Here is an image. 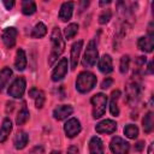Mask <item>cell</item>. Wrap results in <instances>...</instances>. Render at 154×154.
I'll return each mask as SVG.
<instances>
[{
	"mask_svg": "<svg viewBox=\"0 0 154 154\" xmlns=\"http://www.w3.org/2000/svg\"><path fill=\"white\" fill-rule=\"evenodd\" d=\"M18 31L13 26H8L2 31V42L7 48H12L16 45Z\"/></svg>",
	"mask_w": 154,
	"mask_h": 154,
	"instance_id": "obj_10",
	"label": "cell"
},
{
	"mask_svg": "<svg viewBox=\"0 0 154 154\" xmlns=\"http://www.w3.org/2000/svg\"><path fill=\"white\" fill-rule=\"evenodd\" d=\"M146 61H147L146 57H137V59L135 60V67H136V70L134 71V76H137L138 75V72L141 71V69L144 66Z\"/></svg>",
	"mask_w": 154,
	"mask_h": 154,
	"instance_id": "obj_32",
	"label": "cell"
},
{
	"mask_svg": "<svg viewBox=\"0 0 154 154\" xmlns=\"http://www.w3.org/2000/svg\"><path fill=\"white\" fill-rule=\"evenodd\" d=\"M81 123L77 118H70L64 125V131L69 138H73L75 136H77L81 132Z\"/></svg>",
	"mask_w": 154,
	"mask_h": 154,
	"instance_id": "obj_9",
	"label": "cell"
},
{
	"mask_svg": "<svg viewBox=\"0 0 154 154\" xmlns=\"http://www.w3.org/2000/svg\"><path fill=\"white\" fill-rule=\"evenodd\" d=\"M12 76V70L7 66H5L2 70H0V93L2 91V89L6 87V84L8 83L10 78Z\"/></svg>",
	"mask_w": 154,
	"mask_h": 154,
	"instance_id": "obj_23",
	"label": "cell"
},
{
	"mask_svg": "<svg viewBox=\"0 0 154 154\" xmlns=\"http://www.w3.org/2000/svg\"><path fill=\"white\" fill-rule=\"evenodd\" d=\"M72 112H73V108L70 105H61L54 108L53 117L57 120H63V119H66L69 116H71Z\"/></svg>",
	"mask_w": 154,
	"mask_h": 154,
	"instance_id": "obj_14",
	"label": "cell"
},
{
	"mask_svg": "<svg viewBox=\"0 0 154 154\" xmlns=\"http://www.w3.org/2000/svg\"><path fill=\"white\" fill-rule=\"evenodd\" d=\"M99 70L102 72V73H105V75H107V73H111L112 71H113V63H112V58H111V55H108V54H105V55H102L101 58H100V60H99Z\"/></svg>",
	"mask_w": 154,
	"mask_h": 154,
	"instance_id": "obj_16",
	"label": "cell"
},
{
	"mask_svg": "<svg viewBox=\"0 0 154 154\" xmlns=\"http://www.w3.org/2000/svg\"><path fill=\"white\" fill-rule=\"evenodd\" d=\"M73 6H75V4L72 1L64 2L59 11V19L63 22H67L69 19H71L72 12H73Z\"/></svg>",
	"mask_w": 154,
	"mask_h": 154,
	"instance_id": "obj_15",
	"label": "cell"
},
{
	"mask_svg": "<svg viewBox=\"0 0 154 154\" xmlns=\"http://www.w3.org/2000/svg\"><path fill=\"white\" fill-rule=\"evenodd\" d=\"M51 42H52V51H51V54L48 58V64L53 65L54 61L58 59V57L61 55V53L64 52V48H65V41H64L60 29L58 26H54L52 30Z\"/></svg>",
	"mask_w": 154,
	"mask_h": 154,
	"instance_id": "obj_1",
	"label": "cell"
},
{
	"mask_svg": "<svg viewBox=\"0 0 154 154\" xmlns=\"http://www.w3.org/2000/svg\"><path fill=\"white\" fill-rule=\"evenodd\" d=\"M34 99H35V106H36V108H42L43 105H45V100H46L45 93L42 90H37V93H36V95H35Z\"/></svg>",
	"mask_w": 154,
	"mask_h": 154,
	"instance_id": "obj_30",
	"label": "cell"
},
{
	"mask_svg": "<svg viewBox=\"0 0 154 154\" xmlns=\"http://www.w3.org/2000/svg\"><path fill=\"white\" fill-rule=\"evenodd\" d=\"M82 47H83V41L79 40L77 42H75L71 47V55H70V61H71V69L75 70L77 67V64H78V59H79V54H81V51H82Z\"/></svg>",
	"mask_w": 154,
	"mask_h": 154,
	"instance_id": "obj_13",
	"label": "cell"
},
{
	"mask_svg": "<svg viewBox=\"0 0 154 154\" xmlns=\"http://www.w3.org/2000/svg\"><path fill=\"white\" fill-rule=\"evenodd\" d=\"M28 141H29V136L26 132L24 131H19L16 134L14 138H13V144H14V148L16 149H23L25 148V146L28 144Z\"/></svg>",
	"mask_w": 154,
	"mask_h": 154,
	"instance_id": "obj_18",
	"label": "cell"
},
{
	"mask_svg": "<svg viewBox=\"0 0 154 154\" xmlns=\"http://www.w3.org/2000/svg\"><path fill=\"white\" fill-rule=\"evenodd\" d=\"M125 90H126V101L130 105H136L138 102V100L141 99V94H142V85H141L140 81H137L134 77L128 83Z\"/></svg>",
	"mask_w": 154,
	"mask_h": 154,
	"instance_id": "obj_4",
	"label": "cell"
},
{
	"mask_svg": "<svg viewBox=\"0 0 154 154\" xmlns=\"http://www.w3.org/2000/svg\"><path fill=\"white\" fill-rule=\"evenodd\" d=\"M28 119H29V111H28L26 106L24 105V106L19 109V112H18V114H17L16 124H17L18 126H19V125H23V124H25V123L28 122Z\"/></svg>",
	"mask_w": 154,
	"mask_h": 154,
	"instance_id": "obj_26",
	"label": "cell"
},
{
	"mask_svg": "<svg viewBox=\"0 0 154 154\" xmlns=\"http://www.w3.org/2000/svg\"><path fill=\"white\" fill-rule=\"evenodd\" d=\"M124 135L128 137V138H131V140H135L137 136H138V128L134 124H128L125 128H124Z\"/></svg>",
	"mask_w": 154,
	"mask_h": 154,
	"instance_id": "obj_27",
	"label": "cell"
},
{
	"mask_svg": "<svg viewBox=\"0 0 154 154\" xmlns=\"http://www.w3.org/2000/svg\"><path fill=\"white\" fill-rule=\"evenodd\" d=\"M22 12L25 16H31L36 12V4L31 0H24L22 2Z\"/></svg>",
	"mask_w": 154,
	"mask_h": 154,
	"instance_id": "obj_25",
	"label": "cell"
},
{
	"mask_svg": "<svg viewBox=\"0 0 154 154\" xmlns=\"http://www.w3.org/2000/svg\"><path fill=\"white\" fill-rule=\"evenodd\" d=\"M120 97V91L119 90H114L111 95V103H109V111L112 113V116L117 117L119 116V108H118V100Z\"/></svg>",
	"mask_w": 154,
	"mask_h": 154,
	"instance_id": "obj_21",
	"label": "cell"
},
{
	"mask_svg": "<svg viewBox=\"0 0 154 154\" xmlns=\"http://www.w3.org/2000/svg\"><path fill=\"white\" fill-rule=\"evenodd\" d=\"M51 154H60V152H57V150H53Z\"/></svg>",
	"mask_w": 154,
	"mask_h": 154,
	"instance_id": "obj_40",
	"label": "cell"
},
{
	"mask_svg": "<svg viewBox=\"0 0 154 154\" xmlns=\"http://www.w3.org/2000/svg\"><path fill=\"white\" fill-rule=\"evenodd\" d=\"M137 46L141 51H143L146 53H150L154 48V35L148 34L147 36L140 37L138 41H137Z\"/></svg>",
	"mask_w": 154,
	"mask_h": 154,
	"instance_id": "obj_12",
	"label": "cell"
},
{
	"mask_svg": "<svg viewBox=\"0 0 154 154\" xmlns=\"http://www.w3.org/2000/svg\"><path fill=\"white\" fill-rule=\"evenodd\" d=\"M46 34H47V26H46L42 22H38V23L34 26V29H32V31H31V37H34V38H41V37H43Z\"/></svg>",
	"mask_w": 154,
	"mask_h": 154,
	"instance_id": "obj_24",
	"label": "cell"
},
{
	"mask_svg": "<svg viewBox=\"0 0 154 154\" xmlns=\"http://www.w3.org/2000/svg\"><path fill=\"white\" fill-rule=\"evenodd\" d=\"M154 116H153V112H147V114L143 117V120H142V125H143V130L146 134H149L153 131V128H154Z\"/></svg>",
	"mask_w": 154,
	"mask_h": 154,
	"instance_id": "obj_22",
	"label": "cell"
},
{
	"mask_svg": "<svg viewBox=\"0 0 154 154\" xmlns=\"http://www.w3.org/2000/svg\"><path fill=\"white\" fill-rule=\"evenodd\" d=\"M25 87H26L25 79L23 77H18L11 83V85L8 87L7 93H8L10 96H12L14 99H20L23 96L24 91H25Z\"/></svg>",
	"mask_w": 154,
	"mask_h": 154,
	"instance_id": "obj_6",
	"label": "cell"
},
{
	"mask_svg": "<svg viewBox=\"0 0 154 154\" xmlns=\"http://www.w3.org/2000/svg\"><path fill=\"white\" fill-rule=\"evenodd\" d=\"M148 73H152L153 72V67H152V61H149L148 63V71H147Z\"/></svg>",
	"mask_w": 154,
	"mask_h": 154,
	"instance_id": "obj_37",
	"label": "cell"
},
{
	"mask_svg": "<svg viewBox=\"0 0 154 154\" xmlns=\"http://www.w3.org/2000/svg\"><path fill=\"white\" fill-rule=\"evenodd\" d=\"M153 146H154V143L152 142L149 144V148H148V154H153Z\"/></svg>",
	"mask_w": 154,
	"mask_h": 154,
	"instance_id": "obj_38",
	"label": "cell"
},
{
	"mask_svg": "<svg viewBox=\"0 0 154 154\" xmlns=\"http://www.w3.org/2000/svg\"><path fill=\"white\" fill-rule=\"evenodd\" d=\"M97 57H99V53H97L96 43L94 40H91V41H89V43L85 48V52H84V55L82 59V65L87 69L93 67L97 60Z\"/></svg>",
	"mask_w": 154,
	"mask_h": 154,
	"instance_id": "obj_5",
	"label": "cell"
},
{
	"mask_svg": "<svg viewBox=\"0 0 154 154\" xmlns=\"http://www.w3.org/2000/svg\"><path fill=\"white\" fill-rule=\"evenodd\" d=\"M143 147H144V142L140 141V142H137V143H136V146H135V150L140 152V150H142V149H143Z\"/></svg>",
	"mask_w": 154,
	"mask_h": 154,
	"instance_id": "obj_36",
	"label": "cell"
},
{
	"mask_svg": "<svg viewBox=\"0 0 154 154\" xmlns=\"http://www.w3.org/2000/svg\"><path fill=\"white\" fill-rule=\"evenodd\" d=\"M2 4H4V6L7 8V10H11L13 6H14V1L13 0H11V1H7V0H4L2 1Z\"/></svg>",
	"mask_w": 154,
	"mask_h": 154,
	"instance_id": "obj_34",
	"label": "cell"
},
{
	"mask_svg": "<svg viewBox=\"0 0 154 154\" xmlns=\"http://www.w3.org/2000/svg\"><path fill=\"white\" fill-rule=\"evenodd\" d=\"M67 154H78V148L76 146H71L67 148Z\"/></svg>",
	"mask_w": 154,
	"mask_h": 154,
	"instance_id": "obj_35",
	"label": "cell"
},
{
	"mask_svg": "<svg viewBox=\"0 0 154 154\" xmlns=\"http://www.w3.org/2000/svg\"><path fill=\"white\" fill-rule=\"evenodd\" d=\"M96 84V76L89 71H83L78 75L76 79V89L82 93H89Z\"/></svg>",
	"mask_w": 154,
	"mask_h": 154,
	"instance_id": "obj_2",
	"label": "cell"
},
{
	"mask_svg": "<svg viewBox=\"0 0 154 154\" xmlns=\"http://www.w3.org/2000/svg\"><path fill=\"white\" fill-rule=\"evenodd\" d=\"M129 64H130V57L129 55H123L120 58V64H119V70L122 73H126L129 70Z\"/></svg>",
	"mask_w": 154,
	"mask_h": 154,
	"instance_id": "obj_29",
	"label": "cell"
},
{
	"mask_svg": "<svg viewBox=\"0 0 154 154\" xmlns=\"http://www.w3.org/2000/svg\"><path fill=\"white\" fill-rule=\"evenodd\" d=\"M107 4H111V1H101V2H100L101 6H102V5H107Z\"/></svg>",
	"mask_w": 154,
	"mask_h": 154,
	"instance_id": "obj_39",
	"label": "cell"
},
{
	"mask_svg": "<svg viewBox=\"0 0 154 154\" xmlns=\"http://www.w3.org/2000/svg\"><path fill=\"white\" fill-rule=\"evenodd\" d=\"M111 17H112L111 10H108V8H107V10H103V11L100 13V16H99V23H100V24H106V23L109 22Z\"/></svg>",
	"mask_w": 154,
	"mask_h": 154,
	"instance_id": "obj_31",
	"label": "cell"
},
{
	"mask_svg": "<svg viewBox=\"0 0 154 154\" xmlns=\"http://www.w3.org/2000/svg\"><path fill=\"white\" fill-rule=\"evenodd\" d=\"M14 67L18 71H23L26 67V55H25L24 49H22V48H19L17 51L16 60H14Z\"/></svg>",
	"mask_w": 154,
	"mask_h": 154,
	"instance_id": "obj_19",
	"label": "cell"
},
{
	"mask_svg": "<svg viewBox=\"0 0 154 154\" xmlns=\"http://www.w3.org/2000/svg\"><path fill=\"white\" fill-rule=\"evenodd\" d=\"M67 66H69V63H67V59L66 58H61L59 61H58V64H57V66L53 69V72H52V81L53 82H59V81H61L65 76H66V73H67Z\"/></svg>",
	"mask_w": 154,
	"mask_h": 154,
	"instance_id": "obj_8",
	"label": "cell"
},
{
	"mask_svg": "<svg viewBox=\"0 0 154 154\" xmlns=\"http://www.w3.org/2000/svg\"><path fill=\"white\" fill-rule=\"evenodd\" d=\"M112 83H113V79H112L111 77H106V78L102 81V83H101V88H102V89H107V88H109V87L112 85Z\"/></svg>",
	"mask_w": 154,
	"mask_h": 154,
	"instance_id": "obj_33",
	"label": "cell"
},
{
	"mask_svg": "<svg viewBox=\"0 0 154 154\" xmlns=\"http://www.w3.org/2000/svg\"><path fill=\"white\" fill-rule=\"evenodd\" d=\"M77 31H78V24H76V23L69 24V25L65 28V30H64L65 38H66V40H71L72 37H75V35L77 34Z\"/></svg>",
	"mask_w": 154,
	"mask_h": 154,
	"instance_id": "obj_28",
	"label": "cell"
},
{
	"mask_svg": "<svg viewBox=\"0 0 154 154\" xmlns=\"http://www.w3.org/2000/svg\"><path fill=\"white\" fill-rule=\"evenodd\" d=\"M11 131H12V123H11L10 118H5L2 122V125L0 128V143L5 142L7 140Z\"/></svg>",
	"mask_w": 154,
	"mask_h": 154,
	"instance_id": "obj_20",
	"label": "cell"
},
{
	"mask_svg": "<svg viewBox=\"0 0 154 154\" xmlns=\"http://www.w3.org/2000/svg\"><path fill=\"white\" fill-rule=\"evenodd\" d=\"M90 102L93 105V118L99 119L101 118L105 112H106V106H107V96L102 93H97L91 96Z\"/></svg>",
	"mask_w": 154,
	"mask_h": 154,
	"instance_id": "obj_3",
	"label": "cell"
},
{
	"mask_svg": "<svg viewBox=\"0 0 154 154\" xmlns=\"http://www.w3.org/2000/svg\"><path fill=\"white\" fill-rule=\"evenodd\" d=\"M89 154H103V143L96 136L91 137L89 141Z\"/></svg>",
	"mask_w": 154,
	"mask_h": 154,
	"instance_id": "obj_17",
	"label": "cell"
},
{
	"mask_svg": "<svg viewBox=\"0 0 154 154\" xmlns=\"http://www.w3.org/2000/svg\"><path fill=\"white\" fill-rule=\"evenodd\" d=\"M95 130L99 134H113L117 130V123L112 119H105L96 124Z\"/></svg>",
	"mask_w": 154,
	"mask_h": 154,
	"instance_id": "obj_11",
	"label": "cell"
},
{
	"mask_svg": "<svg viewBox=\"0 0 154 154\" xmlns=\"http://www.w3.org/2000/svg\"><path fill=\"white\" fill-rule=\"evenodd\" d=\"M109 148L113 154H129L130 150V144L125 140H123L119 136H114L111 140Z\"/></svg>",
	"mask_w": 154,
	"mask_h": 154,
	"instance_id": "obj_7",
	"label": "cell"
}]
</instances>
